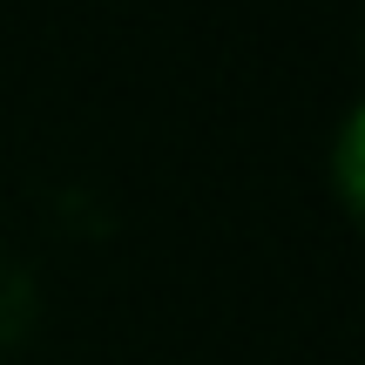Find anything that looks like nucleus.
I'll return each instance as SVG.
<instances>
[{
	"mask_svg": "<svg viewBox=\"0 0 365 365\" xmlns=\"http://www.w3.org/2000/svg\"><path fill=\"white\" fill-rule=\"evenodd\" d=\"M331 182H339V196H345V210L365 223V102L345 115V129H339V143H331Z\"/></svg>",
	"mask_w": 365,
	"mask_h": 365,
	"instance_id": "nucleus-1",
	"label": "nucleus"
}]
</instances>
